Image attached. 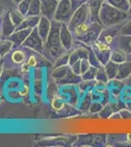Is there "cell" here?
Segmentation results:
<instances>
[{"instance_id":"obj_1","label":"cell","mask_w":131,"mask_h":147,"mask_svg":"<svg viewBox=\"0 0 131 147\" xmlns=\"http://www.w3.org/2000/svg\"><path fill=\"white\" fill-rule=\"evenodd\" d=\"M62 23L57 21H52L51 30H50L49 35L47 37L46 41L44 42V50L42 55L49 61L55 62L59 56L62 55L64 52L68 51L62 45L60 38V30Z\"/></svg>"},{"instance_id":"obj_2","label":"cell","mask_w":131,"mask_h":147,"mask_svg":"<svg viewBox=\"0 0 131 147\" xmlns=\"http://www.w3.org/2000/svg\"><path fill=\"white\" fill-rule=\"evenodd\" d=\"M129 17V13L116 7L112 6L108 2L105 1L102 5V8L99 13L100 22L104 26V28H111L116 25H118Z\"/></svg>"},{"instance_id":"obj_3","label":"cell","mask_w":131,"mask_h":147,"mask_svg":"<svg viewBox=\"0 0 131 147\" xmlns=\"http://www.w3.org/2000/svg\"><path fill=\"white\" fill-rule=\"evenodd\" d=\"M73 13L75 10L73 8L71 0H61L59 1L57 10L55 12L54 20L60 23L69 24Z\"/></svg>"},{"instance_id":"obj_4","label":"cell","mask_w":131,"mask_h":147,"mask_svg":"<svg viewBox=\"0 0 131 147\" xmlns=\"http://www.w3.org/2000/svg\"><path fill=\"white\" fill-rule=\"evenodd\" d=\"M22 46L25 47V48L30 49L32 51H34L35 53L42 55L44 50V40L40 36L36 28H34L32 30V32L28 36V38L24 41Z\"/></svg>"},{"instance_id":"obj_5","label":"cell","mask_w":131,"mask_h":147,"mask_svg":"<svg viewBox=\"0 0 131 147\" xmlns=\"http://www.w3.org/2000/svg\"><path fill=\"white\" fill-rule=\"evenodd\" d=\"M88 21H90V13H89V9H88L87 4L85 3L75 11L70 23L68 24V27L71 32H73V30H75L78 25H80V24H82V23H85V22H88Z\"/></svg>"},{"instance_id":"obj_6","label":"cell","mask_w":131,"mask_h":147,"mask_svg":"<svg viewBox=\"0 0 131 147\" xmlns=\"http://www.w3.org/2000/svg\"><path fill=\"white\" fill-rule=\"evenodd\" d=\"M92 50L98 57L99 61L103 66L106 65L107 63L111 60V54H112V48L111 45L105 43L101 40H96L94 43L91 45Z\"/></svg>"},{"instance_id":"obj_7","label":"cell","mask_w":131,"mask_h":147,"mask_svg":"<svg viewBox=\"0 0 131 147\" xmlns=\"http://www.w3.org/2000/svg\"><path fill=\"white\" fill-rule=\"evenodd\" d=\"M103 30H104V26L102 24L97 22H91L89 30L83 36H81L80 38H78L77 40L82 42L84 44H87V45H92L96 40L99 39V36Z\"/></svg>"},{"instance_id":"obj_8","label":"cell","mask_w":131,"mask_h":147,"mask_svg":"<svg viewBox=\"0 0 131 147\" xmlns=\"http://www.w3.org/2000/svg\"><path fill=\"white\" fill-rule=\"evenodd\" d=\"M78 140L73 145H88V146H103L106 143L105 134H88L79 136Z\"/></svg>"},{"instance_id":"obj_9","label":"cell","mask_w":131,"mask_h":147,"mask_svg":"<svg viewBox=\"0 0 131 147\" xmlns=\"http://www.w3.org/2000/svg\"><path fill=\"white\" fill-rule=\"evenodd\" d=\"M60 38L64 48L68 51L71 50L73 46V32L69 28L68 24L62 23L60 30Z\"/></svg>"},{"instance_id":"obj_10","label":"cell","mask_w":131,"mask_h":147,"mask_svg":"<svg viewBox=\"0 0 131 147\" xmlns=\"http://www.w3.org/2000/svg\"><path fill=\"white\" fill-rule=\"evenodd\" d=\"M17 27L13 23L10 17L9 11L4 13L1 20V37L2 38H8L10 35L16 30Z\"/></svg>"},{"instance_id":"obj_11","label":"cell","mask_w":131,"mask_h":147,"mask_svg":"<svg viewBox=\"0 0 131 147\" xmlns=\"http://www.w3.org/2000/svg\"><path fill=\"white\" fill-rule=\"evenodd\" d=\"M40 1H41V16L53 21L59 1L58 0H40Z\"/></svg>"},{"instance_id":"obj_12","label":"cell","mask_w":131,"mask_h":147,"mask_svg":"<svg viewBox=\"0 0 131 147\" xmlns=\"http://www.w3.org/2000/svg\"><path fill=\"white\" fill-rule=\"evenodd\" d=\"M104 2L105 0H87L86 4L90 13V22H97L101 24L99 18V13Z\"/></svg>"},{"instance_id":"obj_13","label":"cell","mask_w":131,"mask_h":147,"mask_svg":"<svg viewBox=\"0 0 131 147\" xmlns=\"http://www.w3.org/2000/svg\"><path fill=\"white\" fill-rule=\"evenodd\" d=\"M51 26H52V21L48 18L44 17V16H41L36 28H37L38 34H40V36L44 40V42L46 41L47 37H48V35H49L50 30H51Z\"/></svg>"},{"instance_id":"obj_14","label":"cell","mask_w":131,"mask_h":147,"mask_svg":"<svg viewBox=\"0 0 131 147\" xmlns=\"http://www.w3.org/2000/svg\"><path fill=\"white\" fill-rule=\"evenodd\" d=\"M88 57H89V49H86L83 46L77 47L75 49L71 50L70 63H69V65L71 66L75 62H77L78 60H81V59H88Z\"/></svg>"},{"instance_id":"obj_15","label":"cell","mask_w":131,"mask_h":147,"mask_svg":"<svg viewBox=\"0 0 131 147\" xmlns=\"http://www.w3.org/2000/svg\"><path fill=\"white\" fill-rule=\"evenodd\" d=\"M33 30V28H32ZM32 28H25V30H15L10 36L8 37L9 39H11L14 42V44L17 46H22L26 39L28 38V36L32 32Z\"/></svg>"},{"instance_id":"obj_16","label":"cell","mask_w":131,"mask_h":147,"mask_svg":"<svg viewBox=\"0 0 131 147\" xmlns=\"http://www.w3.org/2000/svg\"><path fill=\"white\" fill-rule=\"evenodd\" d=\"M120 30H118V28H115V30H114L112 27H111V28H107L106 30H103L99 36V40H101V41L105 42V43L111 45V44L114 43V41L116 40L118 32H120Z\"/></svg>"},{"instance_id":"obj_17","label":"cell","mask_w":131,"mask_h":147,"mask_svg":"<svg viewBox=\"0 0 131 147\" xmlns=\"http://www.w3.org/2000/svg\"><path fill=\"white\" fill-rule=\"evenodd\" d=\"M41 15L39 16H27L26 19L24 20V22L21 24L19 27H17L16 30H25V28H34L37 27L38 25Z\"/></svg>"},{"instance_id":"obj_18","label":"cell","mask_w":131,"mask_h":147,"mask_svg":"<svg viewBox=\"0 0 131 147\" xmlns=\"http://www.w3.org/2000/svg\"><path fill=\"white\" fill-rule=\"evenodd\" d=\"M131 75V62H125L118 64V75H116V80H122L128 78Z\"/></svg>"},{"instance_id":"obj_19","label":"cell","mask_w":131,"mask_h":147,"mask_svg":"<svg viewBox=\"0 0 131 147\" xmlns=\"http://www.w3.org/2000/svg\"><path fill=\"white\" fill-rule=\"evenodd\" d=\"M71 71V66L70 65H66V66H61V67H57L54 68V71L52 73V78L56 80V82H59V80H63L64 78L70 73Z\"/></svg>"},{"instance_id":"obj_20","label":"cell","mask_w":131,"mask_h":147,"mask_svg":"<svg viewBox=\"0 0 131 147\" xmlns=\"http://www.w3.org/2000/svg\"><path fill=\"white\" fill-rule=\"evenodd\" d=\"M80 82H82V78L81 76L75 75V73L71 72V70L70 71V73L64 78L63 80L57 82L59 84H79Z\"/></svg>"},{"instance_id":"obj_21","label":"cell","mask_w":131,"mask_h":147,"mask_svg":"<svg viewBox=\"0 0 131 147\" xmlns=\"http://www.w3.org/2000/svg\"><path fill=\"white\" fill-rule=\"evenodd\" d=\"M26 58H27L26 52L22 49H16L10 55L12 63L15 64V65H22L24 62H26Z\"/></svg>"},{"instance_id":"obj_22","label":"cell","mask_w":131,"mask_h":147,"mask_svg":"<svg viewBox=\"0 0 131 147\" xmlns=\"http://www.w3.org/2000/svg\"><path fill=\"white\" fill-rule=\"evenodd\" d=\"M105 70L108 75L109 80H115L118 75V64L113 62L112 60H110L108 63L105 65Z\"/></svg>"},{"instance_id":"obj_23","label":"cell","mask_w":131,"mask_h":147,"mask_svg":"<svg viewBox=\"0 0 131 147\" xmlns=\"http://www.w3.org/2000/svg\"><path fill=\"white\" fill-rule=\"evenodd\" d=\"M118 45L120 49L126 52V54H131V35L120 34L118 37Z\"/></svg>"},{"instance_id":"obj_24","label":"cell","mask_w":131,"mask_h":147,"mask_svg":"<svg viewBox=\"0 0 131 147\" xmlns=\"http://www.w3.org/2000/svg\"><path fill=\"white\" fill-rule=\"evenodd\" d=\"M90 25H91L90 21L89 22H85V23H82V24H80V25H78L73 32V36H75V38L78 39L81 36H83V35L89 30Z\"/></svg>"},{"instance_id":"obj_25","label":"cell","mask_w":131,"mask_h":147,"mask_svg":"<svg viewBox=\"0 0 131 147\" xmlns=\"http://www.w3.org/2000/svg\"><path fill=\"white\" fill-rule=\"evenodd\" d=\"M14 42L9 38H3L0 40V56L5 57L14 47Z\"/></svg>"},{"instance_id":"obj_26","label":"cell","mask_w":131,"mask_h":147,"mask_svg":"<svg viewBox=\"0 0 131 147\" xmlns=\"http://www.w3.org/2000/svg\"><path fill=\"white\" fill-rule=\"evenodd\" d=\"M111 60L115 63L121 64L126 61V52H124L122 49L116 48L114 51H112L111 54Z\"/></svg>"},{"instance_id":"obj_27","label":"cell","mask_w":131,"mask_h":147,"mask_svg":"<svg viewBox=\"0 0 131 147\" xmlns=\"http://www.w3.org/2000/svg\"><path fill=\"white\" fill-rule=\"evenodd\" d=\"M105 1L111 4L112 6L120 9V10L128 12L130 9V4L128 2V0H105Z\"/></svg>"},{"instance_id":"obj_28","label":"cell","mask_w":131,"mask_h":147,"mask_svg":"<svg viewBox=\"0 0 131 147\" xmlns=\"http://www.w3.org/2000/svg\"><path fill=\"white\" fill-rule=\"evenodd\" d=\"M9 14H10V17L16 27H19L26 19V16L23 15L18 9H11V10H9Z\"/></svg>"},{"instance_id":"obj_29","label":"cell","mask_w":131,"mask_h":147,"mask_svg":"<svg viewBox=\"0 0 131 147\" xmlns=\"http://www.w3.org/2000/svg\"><path fill=\"white\" fill-rule=\"evenodd\" d=\"M51 107L56 112H60L65 108V101L62 95H54L51 100Z\"/></svg>"},{"instance_id":"obj_30","label":"cell","mask_w":131,"mask_h":147,"mask_svg":"<svg viewBox=\"0 0 131 147\" xmlns=\"http://www.w3.org/2000/svg\"><path fill=\"white\" fill-rule=\"evenodd\" d=\"M41 15V1L40 0H32L28 16H39Z\"/></svg>"},{"instance_id":"obj_31","label":"cell","mask_w":131,"mask_h":147,"mask_svg":"<svg viewBox=\"0 0 131 147\" xmlns=\"http://www.w3.org/2000/svg\"><path fill=\"white\" fill-rule=\"evenodd\" d=\"M70 54H71V50L64 52L62 55H60L55 60L53 67L57 68V67H61V66L69 65V63H70Z\"/></svg>"},{"instance_id":"obj_32","label":"cell","mask_w":131,"mask_h":147,"mask_svg":"<svg viewBox=\"0 0 131 147\" xmlns=\"http://www.w3.org/2000/svg\"><path fill=\"white\" fill-rule=\"evenodd\" d=\"M97 71H98V68L91 66L86 72L81 75L82 80H95L97 76Z\"/></svg>"},{"instance_id":"obj_33","label":"cell","mask_w":131,"mask_h":147,"mask_svg":"<svg viewBox=\"0 0 131 147\" xmlns=\"http://www.w3.org/2000/svg\"><path fill=\"white\" fill-rule=\"evenodd\" d=\"M30 2H32V0H23L22 2H20V3L17 5V9H18L23 15H25L26 17L28 16V10H30Z\"/></svg>"},{"instance_id":"obj_34","label":"cell","mask_w":131,"mask_h":147,"mask_svg":"<svg viewBox=\"0 0 131 147\" xmlns=\"http://www.w3.org/2000/svg\"><path fill=\"white\" fill-rule=\"evenodd\" d=\"M88 60H89L90 64L93 67H96V68H101V67H104L103 65L101 64V62L99 61L98 57L96 56V54L94 53V51L92 49H89V57H88Z\"/></svg>"},{"instance_id":"obj_35","label":"cell","mask_w":131,"mask_h":147,"mask_svg":"<svg viewBox=\"0 0 131 147\" xmlns=\"http://www.w3.org/2000/svg\"><path fill=\"white\" fill-rule=\"evenodd\" d=\"M33 91L35 94L40 96L43 92V82L41 79H34L33 80Z\"/></svg>"},{"instance_id":"obj_36","label":"cell","mask_w":131,"mask_h":147,"mask_svg":"<svg viewBox=\"0 0 131 147\" xmlns=\"http://www.w3.org/2000/svg\"><path fill=\"white\" fill-rule=\"evenodd\" d=\"M96 80L103 82H105V84L108 82L109 78H108V75H107V73H106V70H105V66L98 69V71H97V76H96Z\"/></svg>"},{"instance_id":"obj_37","label":"cell","mask_w":131,"mask_h":147,"mask_svg":"<svg viewBox=\"0 0 131 147\" xmlns=\"http://www.w3.org/2000/svg\"><path fill=\"white\" fill-rule=\"evenodd\" d=\"M92 97H91V93H89L88 95H86L84 98L82 99V102H81V107L80 109L83 111H89L90 109V106H91V103H92Z\"/></svg>"},{"instance_id":"obj_38","label":"cell","mask_w":131,"mask_h":147,"mask_svg":"<svg viewBox=\"0 0 131 147\" xmlns=\"http://www.w3.org/2000/svg\"><path fill=\"white\" fill-rule=\"evenodd\" d=\"M120 34L123 35H131V20L129 22H127L124 26L120 28Z\"/></svg>"},{"instance_id":"obj_39","label":"cell","mask_w":131,"mask_h":147,"mask_svg":"<svg viewBox=\"0 0 131 147\" xmlns=\"http://www.w3.org/2000/svg\"><path fill=\"white\" fill-rule=\"evenodd\" d=\"M71 72L75 73V75L81 76V65H80V60H78L77 62H75L73 65H71Z\"/></svg>"},{"instance_id":"obj_40","label":"cell","mask_w":131,"mask_h":147,"mask_svg":"<svg viewBox=\"0 0 131 147\" xmlns=\"http://www.w3.org/2000/svg\"><path fill=\"white\" fill-rule=\"evenodd\" d=\"M102 109H103V105H102L101 103L93 102V103H91V106H90L89 112L90 113H97V112H100Z\"/></svg>"},{"instance_id":"obj_41","label":"cell","mask_w":131,"mask_h":147,"mask_svg":"<svg viewBox=\"0 0 131 147\" xmlns=\"http://www.w3.org/2000/svg\"><path fill=\"white\" fill-rule=\"evenodd\" d=\"M26 62L28 63V65L30 66V68H36L37 65H38V61H37V58L35 57L34 55H30V57H28V59Z\"/></svg>"},{"instance_id":"obj_42","label":"cell","mask_w":131,"mask_h":147,"mask_svg":"<svg viewBox=\"0 0 131 147\" xmlns=\"http://www.w3.org/2000/svg\"><path fill=\"white\" fill-rule=\"evenodd\" d=\"M7 87H8L10 90H17V89L21 88V84L18 82V80H10L7 84Z\"/></svg>"},{"instance_id":"obj_43","label":"cell","mask_w":131,"mask_h":147,"mask_svg":"<svg viewBox=\"0 0 131 147\" xmlns=\"http://www.w3.org/2000/svg\"><path fill=\"white\" fill-rule=\"evenodd\" d=\"M80 65H81V75L84 74L88 69L91 67V64H90L88 59H81L80 60Z\"/></svg>"},{"instance_id":"obj_44","label":"cell","mask_w":131,"mask_h":147,"mask_svg":"<svg viewBox=\"0 0 131 147\" xmlns=\"http://www.w3.org/2000/svg\"><path fill=\"white\" fill-rule=\"evenodd\" d=\"M71 5H73V10H77V8H79L80 6L85 4L87 2V0H71Z\"/></svg>"},{"instance_id":"obj_45","label":"cell","mask_w":131,"mask_h":147,"mask_svg":"<svg viewBox=\"0 0 131 147\" xmlns=\"http://www.w3.org/2000/svg\"><path fill=\"white\" fill-rule=\"evenodd\" d=\"M19 94H20L21 97H27L28 95V93H30V87H28V85L25 84L23 86L22 89H19Z\"/></svg>"},{"instance_id":"obj_46","label":"cell","mask_w":131,"mask_h":147,"mask_svg":"<svg viewBox=\"0 0 131 147\" xmlns=\"http://www.w3.org/2000/svg\"><path fill=\"white\" fill-rule=\"evenodd\" d=\"M30 67L28 65L27 62H24L22 65H21V72L22 73L28 74V73H30Z\"/></svg>"},{"instance_id":"obj_47","label":"cell","mask_w":131,"mask_h":147,"mask_svg":"<svg viewBox=\"0 0 131 147\" xmlns=\"http://www.w3.org/2000/svg\"><path fill=\"white\" fill-rule=\"evenodd\" d=\"M120 116H121V119H128V118H131V113L124 110L120 112Z\"/></svg>"},{"instance_id":"obj_48","label":"cell","mask_w":131,"mask_h":147,"mask_svg":"<svg viewBox=\"0 0 131 147\" xmlns=\"http://www.w3.org/2000/svg\"><path fill=\"white\" fill-rule=\"evenodd\" d=\"M3 69H4V57H2L0 60V79H1L2 75H3Z\"/></svg>"},{"instance_id":"obj_49","label":"cell","mask_w":131,"mask_h":147,"mask_svg":"<svg viewBox=\"0 0 131 147\" xmlns=\"http://www.w3.org/2000/svg\"><path fill=\"white\" fill-rule=\"evenodd\" d=\"M4 15V8L0 6V18H2V16Z\"/></svg>"},{"instance_id":"obj_50","label":"cell","mask_w":131,"mask_h":147,"mask_svg":"<svg viewBox=\"0 0 131 147\" xmlns=\"http://www.w3.org/2000/svg\"><path fill=\"white\" fill-rule=\"evenodd\" d=\"M126 139H127V142L131 143V134H127V136H126Z\"/></svg>"},{"instance_id":"obj_51","label":"cell","mask_w":131,"mask_h":147,"mask_svg":"<svg viewBox=\"0 0 131 147\" xmlns=\"http://www.w3.org/2000/svg\"><path fill=\"white\" fill-rule=\"evenodd\" d=\"M23 0H12V2H13L14 4H16V5H18L20 2H22Z\"/></svg>"},{"instance_id":"obj_52","label":"cell","mask_w":131,"mask_h":147,"mask_svg":"<svg viewBox=\"0 0 131 147\" xmlns=\"http://www.w3.org/2000/svg\"><path fill=\"white\" fill-rule=\"evenodd\" d=\"M128 2H129V4H130V9H129V11H128V13H129V15H131V0H128Z\"/></svg>"},{"instance_id":"obj_53","label":"cell","mask_w":131,"mask_h":147,"mask_svg":"<svg viewBox=\"0 0 131 147\" xmlns=\"http://www.w3.org/2000/svg\"><path fill=\"white\" fill-rule=\"evenodd\" d=\"M0 40H1V34H0Z\"/></svg>"},{"instance_id":"obj_54","label":"cell","mask_w":131,"mask_h":147,"mask_svg":"<svg viewBox=\"0 0 131 147\" xmlns=\"http://www.w3.org/2000/svg\"><path fill=\"white\" fill-rule=\"evenodd\" d=\"M0 28H1V23H0Z\"/></svg>"},{"instance_id":"obj_55","label":"cell","mask_w":131,"mask_h":147,"mask_svg":"<svg viewBox=\"0 0 131 147\" xmlns=\"http://www.w3.org/2000/svg\"><path fill=\"white\" fill-rule=\"evenodd\" d=\"M1 58H2V57H1V56H0V60H1Z\"/></svg>"},{"instance_id":"obj_56","label":"cell","mask_w":131,"mask_h":147,"mask_svg":"<svg viewBox=\"0 0 131 147\" xmlns=\"http://www.w3.org/2000/svg\"><path fill=\"white\" fill-rule=\"evenodd\" d=\"M58 1H61V0H58Z\"/></svg>"}]
</instances>
